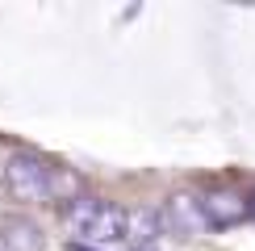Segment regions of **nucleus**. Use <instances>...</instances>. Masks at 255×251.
I'll use <instances>...</instances> for the list:
<instances>
[{
  "mask_svg": "<svg viewBox=\"0 0 255 251\" xmlns=\"http://www.w3.org/2000/svg\"><path fill=\"white\" fill-rule=\"evenodd\" d=\"M0 180H4L8 197L21 205H42V201H63V188H67V176L59 167H50L38 155H8L4 167H0Z\"/></svg>",
  "mask_w": 255,
  "mask_h": 251,
  "instance_id": "nucleus-1",
  "label": "nucleus"
},
{
  "mask_svg": "<svg viewBox=\"0 0 255 251\" xmlns=\"http://www.w3.org/2000/svg\"><path fill=\"white\" fill-rule=\"evenodd\" d=\"M163 218H167V226H172L176 235H184V239H197V235H205V230H209L205 209H201V197L197 193H184V188L167 197Z\"/></svg>",
  "mask_w": 255,
  "mask_h": 251,
  "instance_id": "nucleus-2",
  "label": "nucleus"
},
{
  "mask_svg": "<svg viewBox=\"0 0 255 251\" xmlns=\"http://www.w3.org/2000/svg\"><path fill=\"white\" fill-rule=\"evenodd\" d=\"M201 209H205V222L222 230V226L243 222L251 214V201L243 193H235V188H214L209 197H201Z\"/></svg>",
  "mask_w": 255,
  "mask_h": 251,
  "instance_id": "nucleus-3",
  "label": "nucleus"
},
{
  "mask_svg": "<svg viewBox=\"0 0 255 251\" xmlns=\"http://www.w3.org/2000/svg\"><path fill=\"white\" fill-rule=\"evenodd\" d=\"M101 205H105L101 197H88V193H71V197H63V209H59L63 230H67V235H80V239H84Z\"/></svg>",
  "mask_w": 255,
  "mask_h": 251,
  "instance_id": "nucleus-4",
  "label": "nucleus"
},
{
  "mask_svg": "<svg viewBox=\"0 0 255 251\" xmlns=\"http://www.w3.org/2000/svg\"><path fill=\"white\" fill-rule=\"evenodd\" d=\"M0 243L8 251H42V230L25 214H4L0 218Z\"/></svg>",
  "mask_w": 255,
  "mask_h": 251,
  "instance_id": "nucleus-5",
  "label": "nucleus"
},
{
  "mask_svg": "<svg viewBox=\"0 0 255 251\" xmlns=\"http://www.w3.org/2000/svg\"><path fill=\"white\" fill-rule=\"evenodd\" d=\"M84 239H88V243H97V247L126 243V209H122V205H101Z\"/></svg>",
  "mask_w": 255,
  "mask_h": 251,
  "instance_id": "nucleus-6",
  "label": "nucleus"
},
{
  "mask_svg": "<svg viewBox=\"0 0 255 251\" xmlns=\"http://www.w3.org/2000/svg\"><path fill=\"white\" fill-rule=\"evenodd\" d=\"M159 235H163V218L159 209H126V239H134L138 247H155Z\"/></svg>",
  "mask_w": 255,
  "mask_h": 251,
  "instance_id": "nucleus-7",
  "label": "nucleus"
},
{
  "mask_svg": "<svg viewBox=\"0 0 255 251\" xmlns=\"http://www.w3.org/2000/svg\"><path fill=\"white\" fill-rule=\"evenodd\" d=\"M71 251H88V247H80V243H71Z\"/></svg>",
  "mask_w": 255,
  "mask_h": 251,
  "instance_id": "nucleus-8",
  "label": "nucleus"
}]
</instances>
